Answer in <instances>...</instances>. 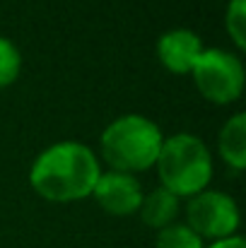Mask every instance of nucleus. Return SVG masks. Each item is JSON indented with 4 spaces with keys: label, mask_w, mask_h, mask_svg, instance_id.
<instances>
[{
    "label": "nucleus",
    "mask_w": 246,
    "mask_h": 248,
    "mask_svg": "<svg viewBox=\"0 0 246 248\" xmlns=\"http://www.w3.org/2000/svg\"><path fill=\"white\" fill-rule=\"evenodd\" d=\"M164 142L162 128L143 113L114 118L99 135V155L111 171L143 173L157 164Z\"/></svg>",
    "instance_id": "f03ea898"
},
{
    "label": "nucleus",
    "mask_w": 246,
    "mask_h": 248,
    "mask_svg": "<svg viewBox=\"0 0 246 248\" xmlns=\"http://www.w3.org/2000/svg\"><path fill=\"white\" fill-rule=\"evenodd\" d=\"M203 51V39L193 29H169L157 39V61L171 75H191Z\"/></svg>",
    "instance_id": "0eeeda50"
},
{
    "label": "nucleus",
    "mask_w": 246,
    "mask_h": 248,
    "mask_svg": "<svg viewBox=\"0 0 246 248\" xmlns=\"http://www.w3.org/2000/svg\"><path fill=\"white\" fill-rule=\"evenodd\" d=\"M155 248H205V241L183 222H174L157 232Z\"/></svg>",
    "instance_id": "9d476101"
},
{
    "label": "nucleus",
    "mask_w": 246,
    "mask_h": 248,
    "mask_svg": "<svg viewBox=\"0 0 246 248\" xmlns=\"http://www.w3.org/2000/svg\"><path fill=\"white\" fill-rule=\"evenodd\" d=\"M143 195L145 190L133 173L109 169L99 173L97 186L89 198H94L97 205L111 217H131V215H138Z\"/></svg>",
    "instance_id": "423d86ee"
},
{
    "label": "nucleus",
    "mask_w": 246,
    "mask_h": 248,
    "mask_svg": "<svg viewBox=\"0 0 246 248\" xmlns=\"http://www.w3.org/2000/svg\"><path fill=\"white\" fill-rule=\"evenodd\" d=\"M191 78L200 96L215 106H230L244 94V63L239 53L227 48H205L198 56Z\"/></svg>",
    "instance_id": "20e7f679"
},
{
    "label": "nucleus",
    "mask_w": 246,
    "mask_h": 248,
    "mask_svg": "<svg viewBox=\"0 0 246 248\" xmlns=\"http://www.w3.org/2000/svg\"><path fill=\"white\" fill-rule=\"evenodd\" d=\"M179 212H181V200L176 195H171L169 190H164L162 186L150 190V193H145L143 202H140V210H138L143 224L155 229V232L174 224Z\"/></svg>",
    "instance_id": "1a4fd4ad"
},
{
    "label": "nucleus",
    "mask_w": 246,
    "mask_h": 248,
    "mask_svg": "<svg viewBox=\"0 0 246 248\" xmlns=\"http://www.w3.org/2000/svg\"><path fill=\"white\" fill-rule=\"evenodd\" d=\"M205 248H246V241L239 234H234V236H230V239L210 241V244H205Z\"/></svg>",
    "instance_id": "ddd939ff"
},
{
    "label": "nucleus",
    "mask_w": 246,
    "mask_h": 248,
    "mask_svg": "<svg viewBox=\"0 0 246 248\" xmlns=\"http://www.w3.org/2000/svg\"><path fill=\"white\" fill-rule=\"evenodd\" d=\"M155 169L160 176V186L179 200H188L203 193L210 186L215 171L208 142L193 133H174L164 138Z\"/></svg>",
    "instance_id": "7ed1b4c3"
},
{
    "label": "nucleus",
    "mask_w": 246,
    "mask_h": 248,
    "mask_svg": "<svg viewBox=\"0 0 246 248\" xmlns=\"http://www.w3.org/2000/svg\"><path fill=\"white\" fill-rule=\"evenodd\" d=\"M225 31L237 51H246V0H230L227 2Z\"/></svg>",
    "instance_id": "9b49d317"
},
{
    "label": "nucleus",
    "mask_w": 246,
    "mask_h": 248,
    "mask_svg": "<svg viewBox=\"0 0 246 248\" xmlns=\"http://www.w3.org/2000/svg\"><path fill=\"white\" fill-rule=\"evenodd\" d=\"M22 73V53L17 44L0 34V89L17 82Z\"/></svg>",
    "instance_id": "f8f14e48"
},
{
    "label": "nucleus",
    "mask_w": 246,
    "mask_h": 248,
    "mask_svg": "<svg viewBox=\"0 0 246 248\" xmlns=\"http://www.w3.org/2000/svg\"><path fill=\"white\" fill-rule=\"evenodd\" d=\"M186 227H191L205 244L230 239L239 232L242 215L239 205L230 193L205 188L203 193L186 200Z\"/></svg>",
    "instance_id": "39448f33"
},
{
    "label": "nucleus",
    "mask_w": 246,
    "mask_h": 248,
    "mask_svg": "<svg viewBox=\"0 0 246 248\" xmlns=\"http://www.w3.org/2000/svg\"><path fill=\"white\" fill-rule=\"evenodd\" d=\"M217 152L220 159L234 171L246 169V113H232L217 133Z\"/></svg>",
    "instance_id": "6e6552de"
},
{
    "label": "nucleus",
    "mask_w": 246,
    "mask_h": 248,
    "mask_svg": "<svg viewBox=\"0 0 246 248\" xmlns=\"http://www.w3.org/2000/svg\"><path fill=\"white\" fill-rule=\"evenodd\" d=\"M101 162L97 152L80 140L49 145L29 169V186L49 202H80L92 195Z\"/></svg>",
    "instance_id": "f257e3e1"
}]
</instances>
